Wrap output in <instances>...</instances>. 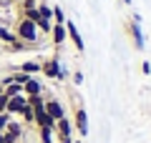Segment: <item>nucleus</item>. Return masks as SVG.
Segmentation results:
<instances>
[{"label":"nucleus","instance_id":"13","mask_svg":"<svg viewBox=\"0 0 151 143\" xmlns=\"http://www.w3.org/2000/svg\"><path fill=\"white\" fill-rule=\"evenodd\" d=\"M5 131L10 133L13 138H18V141H20V136H23V131H25V128H23V123H18V121H13V118H10V123H8Z\"/></svg>","mask_w":151,"mask_h":143},{"label":"nucleus","instance_id":"21","mask_svg":"<svg viewBox=\"0 0 151 143\" xmlns=\"http://www.w3.org/2000/svg\"><path fill=\"white\" fill-rule=\"evenodd\" d=\"M8 101H10V98L5 95V90L0 88V113H5V111H8Z\"/></svg>","mask_w":151,"mask_h":143},{"label":"nucleus","instance_id":"18","mask_svg":"<svg viewBox=\"0 0 151 143\" xmlns=\"http://www.w3.org/2000/svg\"><path fill=\"white\" fill-rule=\"evenodd\" d=\"M30 78H33V75H28V73H20V70H15V73H13V83H18V85H25Z\"/></svg>","mask_w":151,"mask_h":143},{"label":"nucleus","instance_id":"6","mask_svg":"<svg viewBox=\"0 0 151 143\" xmlns=\"http://www.w3.org/2000/svg\"><path fill=\"white\" fill-rule=\"evenodd\" d=\"M33 111H35V121H33V123H35L38 128H53V131H55V121L48 116V113H45V106L33 108Z\"/></svg>","mask_w":151,"mask_h":143},{"label":"nucleus","instance_id":"20","mask_svg":"<svg viewBox=\"0 0 151 143\" xmlns=\"http://www.w3.org/2000/svg\"><path fill=\"white\" fill-rule=\"evenodd\" d=\"M35 8H38L35 0H25V3H20V15H23V13H28V10H35Z\"/></svg>","mask_w":151,"mask_h":143},{"label":"nucleus","instance_id":"1","mask_svg":"<svg viewBox=\"0 0 151 143\" xmlns=\"http://www.w3.org/2000/svg\"><path fill=\"white\" fill-rule=\"evenodd\" d=\"M15 35H18V40L30 43V45H38V40H40V30H38V25L33 20H28V18H23V15L18 18Z\"/></svg>","mask_w":151,"mask_h":143},{"label":"nucleus","instance_id":"10","mask_svg":"<svg viewBox=\"0 0 151 143\" xmlns=\"http://www.w3.org/2000/svg\"><path fill=\"white\" fill-rule=\"evenodd\" d=\"M23 93L25 95H40L43 93V83H40L38 78H30L25 85H23Z\"/></svg>","mask_w":151,"mask_h":143},{"label":"nucleus","instance_id":"3","mask_svg":"<svg viewBox=\"0 0 151 143\" xmlns=\"http://www.w3.org/2000/svg\"><path fill=\"white\" fill-rule=\"evenodd\" d=\"M73 131L78 133L81 138L88 136V116H86V108L83 106H78L76 113H73Z\"/></svg>","mask_w":151,"mask_h":143},{"label":"nucleus","instance_id":"14","mask_svg":"<svg viewBox=\"0 0 151 143\" xmlns=\"http://www.w3.org/2000/svg\"><path fill=\"white\" fill-rule=\"evenodd\" d=\"M38 15L43 18V20H50V23H53V8L45 5V3H38Z\"/></svg>","mask_w":151,"mask_h":143},{"label":"nucleus","instance_id":"23","mask_svg":"<svg viewBox=\"0 0 151 143\" xmlns=\"http://www.w3.org/2000/svg\"><path fill=\"white\" fill-rule=\"evenodd\" d=\"M0 143H18V138H13L8 131H3L0 133Z\"/></svg>","mask_w":151,"mask_h":143},{"label":"nucleus","instance_id":"26","mask_svg":"<svg viewBox=\"0 0 151 143\" xmlns=\"http://www.w3.org/2000/svg\"><path fill=\"white\" fill-rule=\"evenodd\" d=\"M15 3H18V5H20V3H25V0H15Z\"/></svg>","mask_w":151,"mask_h":143},{"label":"nucleus","instance_id":"22","mask_svg":"<svg viewBox=\"0 0 151 143\" xmlns=\"http://www.w3.org/2000/svg\"><path fill=\"white\" fill-rule=\"evenodd\" d=\"M8 123H10V113H0V133H3V131H5V128H8Z\"/></svg>","mask_w":151,"mask_h":143},{"label":"nucleus","instance_id":"17","mask_svg":"<svg viewBox=\"0 0 151 143\" xmlns=\"http://www.w3.org/2000/svg\"><path fill=\"white\" fill-rule=\"evenodd\" d=\"M3 90H5V95H8V98H13V95H20V93H23V85H18V83H10V85H5Z\"/></svg>","mask_w":151,"mask_h":143},{"label":"nucleus","instance_id":"7","mask_svg":"<svg viewBox=\"0 0 151 143\" xmlns=\"http://www.w3.org/2000/svg\"><path fill=\"white\" fill-rule=\"evenodd\" d=\"M28 106V98H25V93H20V95H13L10 101H8V113L10 116H20V111Z\"/></svg>","mask_w":151,"mask_h":143},{"label":"nucleus","instance_id":"2","mask_svg":"<svg viewBox=\"0 0 151 143\" xmlns=\"http://www.w3.org/2000/svg\"><path fill=\"white\" fill-rule=\"evenodd\" d=\"M40 73L48 75V78H55V80H65L68 78V70L60 65L58 55H50L48 60H43V63H40Z\"/></svg>","mask_w":151,"mask_h":143},{"label":"nucleus","instance_id":"16","mask_svg":"<svg viewBox=\"0 0 151 143\" xmlns=\"http://www.w3.org/2000/svg\"><path fill=\"white\" fill-rule=\"evenodd\" d=\"M25 98H28V106H30V108H40V106H45L43 93H40V95H25Z\"/></svg>","mask_w":151,"mask_h":143},{"label":"nucleus","instance_id":"24","mask_svg":"<svg viewBox=\"0 0 151 143\" xmlns=\"http://www.w3.org/2000/svg\"><path fill=\"white\" fill-rule=\"evenodd\" d=\"M73 83H76V85L83 83V73H81V70H76V73H73Z\"/></svg>","mask_w":151,"mask_h":143},{"label":"nucleus","instance_id":"25","mask_svg":"<svg viewBox=\"0 0 151 143\" xmlns=\"http://www.w3.org/2000/svg\"><path fill=\"white\" fill-rule=\"evenodd\" d=\"M73 143H83V138H78V141H73Z\"/></svg>","mask_w":151,"mask_h":143},{"label":"nucleus","instance_id":"12","mask_svg":"<svg viewBox=\"0 0 151 143\" xmlns=\"http://www.w3.org/2000/svg\"><path fill=\"white\" fill-rule=\"evenodd\" d=\"M38 138H40V143H55V131L53 128H38Z\"/></svg>","mask_w":151,"mask_h":143},{"label":"nucleus","instance_id":"8","mask_svg":"<svg viewBox=\"0 0 151 143\" xmlns=\"http://www.w3.org/2000/svg\"><path fill=\"white\" fill-rule=\"evenodd\" d=\"M65 33H68V38L73 40L76 50H78V53H83V38H81V33H78V28H76V25H73L70 20H65Z\"/></svg>","mask_w":151,"mask_h":143},{"label":"nucleus","instance_id":"27","mask_svg":"<svg viewBox=\"0 0 151 143\" xmlns=\"http://www.w3.org/2000/svg\"><path fill=\"white\" fill-rule=\"evenodd\" d=\"M35 3H43V0H35Z\"/></svg>","mask_w":151,"mask_h":143},{"label":"nucleus","instance_id":"9","mask_svg":"<svg viewBox=\"0 0 151 143\" xmlns=\"http://www.w3.org/2000/svg\"><path fill=\"white\" fill-rule=\"evenodd\" d=\"M50 35H53V38H50V40H53V45H55V48H60V45L65 43V38H68V33H65V25H55V23H53V30H50Z\"/></svg>","mask_w":151,"mask_h":143},{"label":"nucleus","instance_id":"11","mask_svg":"<svg viewBox=\"0 0 151 143\" xmlns=\"http://www.w3.org/2000/svg\"><path fill=\"white\" fill-rule=\"evenodd\" d=\"M18 70H20V73H28V75H35V73H40V63H35V60H25L23 65H18Z\"/></svg>","mask_w":151,"mask_h":143},{"label":"nucleus","instance_id":"15","mask_svg":"<svg viewBox=\"0 0 151 143\" xmlns=\"http://www.w3.org/2000/svg\"><path fill=\"white\" fill-rule=\"evenodd\" d=\"M20 116H23V126H30V123L35 121V111H33L30 106H25V108H23V111H20Z\"/></svg>","mask_w":151,"mask_h":143},{"label":"nucleus","instance_id":"4","mask_svg":"<svg viewBox=\"0 0 151 143\" xmlns=\"http://www.w3.org/2000/svg\"><path fill=\"white\" fill-rule=\"evenodd\" d=\"M45 113H48L53 121L65 118V108H63V103H60L58 98H45Z\"/></svg>","mask_w":151,"mask_h":143},{"label":"nucleus","instance_id":"5","mask_svg":"<svg viewBox=\"0 0 151 143\" xmlns=\"http://www.w3.org/2000/svg\"><path fill=\"white\" fill-rule=\"evenodd\" d=\"M126 30H129L131 40H134V48H136V50H144V35H141V23L129 20V23H126Z\"/></svg>","mask_w":151,"mask_h":143},{"label":"nucleus","instance_id":"19","mask_svg":"<svg viewBox=\"0 0 151 143\" xmlns=\"http://www.w3.org/2000/svg\"><path fill=\"white\" fill-rule=\"evenodd\" d=\"M53 23L55 25H65V15H63V10H60L58 5L53 8Z\"/></svg>","mask_w":151,"mask_h":143}]
</instances>
